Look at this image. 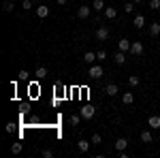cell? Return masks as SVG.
Instances as JSON below:
<instances>
[{
  "instance_id": "1",
  "label": "cell",
  "mask_w": 160,
  "mask_h": 158,
  "mask_svg": "<svg viewBox=\"0 0 160 158\" xmlns=\"http://www.w3.org/2000/svg\"><path fill=\"white\" fill-rule=\"evenodd\" d=\"M102 75H105V71H102V66H100V64H92V66H90V71H88V77H90V79H100Z\"/></svg>"
},
{
  "instance_id": "2",
  "label": "cell",
  "mask_w": 160,
  "mask_h": 158,
  "mask_svg": "<svg viewBox=\"0 0 160 158\" xmlns=\"http://www.w3.org/2000/svg\"><path fill=\"white\" fill-rule=\"evenodd\" d=\"M143 51H145L143 43H141V41H132V45H130V54H132V56H143Z\"/></svg>"
},
{
  "instance_id": "3",
  "label": "cell",
  "mask_w": 160,
  "mask_h": 158,
  "mask_svg": "<svg viewBox=\"0 0 160 158\" xmlns=\"http://www.w3.org/2000/svg\"><path fill=\"white\" fill-rule=\"evenodd\" d=\"M94 113H96V109H94L92 105H83V107H81V118H83V120H92Z\"/></svg>"
},
{
  "instance_id": "4",
  "label": "cell",
  "mask_w": 160,
  "mask_h": 158,
  "mask_svg": "<svg viewBox=\"0 0 160 158\" xmlns=\"http://www.w3.org/2000/svg\"><path fill=\"white\" fill-rule=\"evenodd\" d=\"M107 38H109V28L107 26L96 28V41H107Z\"/></svg>"
},
{
  "instance_id": "5",
  "label": "cell",
  "mask_w": 160,
  "mask_h": 158,
  "mask_svg": "<svg viewBox=\"0 0 160 158\" xmlns=\"http://www.w3.org/2000/svg\"><path fill=\"white\" fill-rule=\"evenodd\" d=\"M90 11H92V7L81 4V7L77 9V17H79V19H88V17H90Z\"/></svg>"
},
{
  "instance_id": "6",
  "label": "cell",
  "mask_w": 160,
  "mask_h": 158,
  "mask_svg": "<svg viewBox=\"0 0 160 158\" xmlns=\"http://www.w3.org/2000/svg\"><path fill=\"white\" fill-rule=\"evenodd\" d=\"M126 147H128V139H124V137L115 139V152H124Z\"/></svg>"
},
{
  "instance_id": "7",
  "label": "cell",
  "mask_w": 160,
  "mask_h": 158,
  "mask_svg": "<svg viewBox=\"0 0 160 158\" xmlns=\"http://www.w3.org/2000/svg\"><path fill=\"white\" fill-rule=\"evenodd\" d=\"M118 92H120V88H118L115 84H107L105 85V94H107V96H115Z\"/></svg>"
},
{
  "instance_id": "8",
  "label": "cell",
  "mask_w": 160,
  "mask_h": 158,
  "mask_svg": "<svg viewBox=\"0 0 160 158\" xmlns=\"http://www.w3.org/2000/svg\"><path fill=\"white\" fill-rule=\"evenodd\" d=\"M47 15H49V7H47V4H41V7H37V17L45 19Z\"/></svg>"
},
{
  "instance_id": "9",
  "label": "cell",
  "mask_w": 160,
  "mask_h": 158,
  "mask_svg": "<svg viewBox=\"0 0 160 158\" xmlns=\"http://www.w3.org/2000/svg\"><path fill=\"white\" fill-rule=\"evenodd\" d=\"M130 45H132V43H130L128 38H120V41H118V49H120V51H130Z\"/></svg>"
},
{
  "instance_id": "10",
  "label": "cell",
  "mask_w": 160,
  "mask_h": 158,
  "mask_svg": "<svg viewBox=\"0 0 160 158\" xmlns=\"http://www.w3.org/2000/svg\"><path fill=\"white\" fill-rule=\"evenodd\" d=\"M148 126L149 128H160V115H149V120H148Z\"/></svg>"
},
{
  "instance_id": "11",
  "label": "cell",
  "mask_w": 160,
  "mask_h": 158,
  "mask_svg": "<svg viewBox=\"0 0 160 158\" xmlns=\"http://www.w3.org/2000/svg\"><path fill=\"white\" fill-rule=\"evenodd\" d=\"M122 103L124 105H132V103H135V92H124L122 94Z\"/></svg>"
},
{
  "instance_id": "12",
  "label": "cell",
  "mask_w": 160,
  "mask_h": 158,
  "mask_svg": "<svg viewBox=\"0 0 160 158\" xmlns=\"http://www.w3.org/2000/svg\"><path fill=\"white\" fill-rule=\"evenodd\" d=\"M90 145H92V141H86V139H79V143H77V147H79L81 154H86L88 150H90Z\"/></svg>"
},
{
  "instance_id": "13",
  "label": "cell",
  "mask_w": 160,
  "mask_h": 158,
  "mask_svg": "<svg viewBox=\"0 0 160 158\" xmlns=\"http://www.w3.org/2000/svg\"><path fill=\"white\" fill-rule=\"evenodd\" d=\"M132 26H135L137 30H141V28L145 26V17H143V15H137L135 19H132Z\"/></svg>"
},
{
  "instance_id": "14",
  "label": "cell",
  "mask_w": 160,
  "mask_h": 158,
  "mask_svg": "<svg viewBox=\"0 0 160 158\" xmlns=\"http://www.w3.org/2000/svg\"><path fill=\"white\" fill-rule=\"evenodd\" d=\"M149 34L152 37H158L160 34V22H152L149 24Z\"/></svg>"
},
{
  "instance_id": "15",
  "label": "cell",
  "mask_w": 160,
  "mask_h": 158,
  "mask_svg": "<svg viewBox=\"0 0 160 158\" xmlns=\"http://www.w3.org/2000/svg\"><path fill=\"white\" fill-rule=\"evenodd\" d=\"M83 62H86V64H94V62H96V54H94V51H86V54H83Z\"/></svg>"
},
{
  "instance_id": "16",
  "label": "cell",
  "mask_w": 160,
  "mask_h": 158,
  "mask_svg": "<svg viewBox=\"0 0 160 158\" xmlns=\"http://www.w3.org/2000/svg\"><path fill=\"white\" fill-rule=\"evenodd\" d=\"M115 15H118L115 7H105V17L107 19H115Z\"/></svg>"
},
{
  "instance_id": "17",
  "label": "cell",
  "mask_w": 160,
  "mask_h": 158,
  "mask_svg": "<svg viewBox=\"0 0 160 158\" xmlns=\"http://www.w3.org/2000/svg\"><path fill=\"white\" fill-rule=\"evenodd\" d=\"M139 84H141V79H139L137 75H130V77H128V85H130V88H137Z\"/></svg>"
},
{
  "instance_id": "18",
  "label": "cell",
  "mask_w": 160,
  "mask_h": 158,
  "mask_svg": "<svg viewBox=\"0 0 160 158\" xmlns=\"http://www.w3.org/2000/svg\"><path fill=\"white\" fill-rule=\"evenodd\" d=\"M152 139H154V137H152L149 130H143V133H141V141H143V143H152Z\"/></svg>"
},
{
  "instance_id": "19",
  "label": "cell",
  "mask_w": 160,
  "mask_h": 158,
  "mask_svg": "<svg viewBox=\"0 0 160 158\" xmlns=\"http://www.w3.org/2000/svg\"><path fill=\"white\" fill-rule=\"evenodd\" d=\"M92 9H94V11H105V2H102V0H94V2H92Z\"/></svg>"
},
{
  "instance_id": "20",
  "label": "cell",
  "mask_w": 160,
  "mask_h": 158,
  "mask_svg": "<svg viewBox=\"0 0 160 158\" xmlns=\"http://www.w3.org/2000/svg\"><path fill=\"white\" fill-rule=\"evenodd\" d=\"M13 9H15V4H13L11 0H7V2L2 4V11H4V13H13Z\"/></svg>"
},
{
  "instance_id": "21",
  "label": "cell",
  "mask_w": 160,
  "mask_h": 158,
  "mask_svg": "<svg viewBox=\"0 0 160 158\" xmlns=\"http://www.w3.org/2000/svg\"><path fill=\"white\" fill-rule=\"evenodd\" d=\"M115 62H118V64H124V62H126V51H118V54H115Z\"/></svg>"
},
{
  "instance_id": "22",
  "label": "cell",
  "mask_w": 160,
  "mask_h": 158,
  "mask_svg": "<svg viewBox=\"0 0 160 158\" xmlns=\"http://www.w3.org/2000/svg\"><path fill=\"white\" fill-rule=\"evenodd\" d=\"M79 122H81V115H77V113L68 118V124H71V126H79Z\"/></svg>"
},
{
  "instance_id": "23",
  "label": "cell",
  "mask_w": 160,
  "mask_h": 158,
  "mask_svg": "<svg viewBox=\"0 0 160 158\" xmlns=\"http://www.w3.org/2000/svg\"><path fill=\"white\" fill-rule=\"evenodd\" d=\"M90 141H92V145H98V143H102V137H100L98 133H94V135H92V139H90Z\"/></svg>"
},
{
  "instance_id": "24",
  "label": "cell",
  "mask_w": 160,
  "mask_h": 158,
  "mask_svg": "<svg viewBox=\"0 0 160 158\" xmlns=\"http://www.w3.org/2000/svg\"><path fill=\"white\" fill-rule=\"evenodd\" d=\"M37 77H38V79L47 77V69H45V66H38V69H37Z\"/></svg>"
},
{
  "instance_id": "25",
  "label": "cell",
  "mask_w": 160,
  "mask_h": 158,
  "mask_svg": "<svg viewBox=\"0 0 160 158\" xmlns=\"http://www.w3.org/2000/svg\"><path fill=\"white\" fill-rule=\"evenodd\" d=\"M149 9H152V11H158L160 9V0H149Z\"/></svg>"
},
{
  "instance_id": "26",
  "label": "cell",
  "mask_w": 160,
  "mask_h": 158,
  "mask_svg": "<svg viewBox=\"0 0 160 158\" xmlns=\"http://www.w3.org/2000/svg\"><path fill=\"white\" fill-rule=\"evenodd\" d=\"M11 152H13V154H19V152H22V143H19V141H17V143H13Z\"/></svg>"
},
{
  "instance_id": "27",
  "label": "cell",
  "mask_w": 160,
  "mask_h": 158,
  "mask_svg": "<svg viewBox=\"0 0 160 158\" xmlns=\"http://www.w3.org/2000/svg\"><path fill=\"white\" fill-rule=\"evenodd\" d=\"M17 77H19V79H22V81H26V79H28V77H30V73H28V71H24V69H22V71H19V73H17Z\"/></svg>"
},
{
  "instance_id": "28",
  "label": "cell",
  "mask_w": 160,
  "mask_h": 158,
  "mask_svg": "<svg viewBox=\"0 0 160 158\" xmlns=\"http://www.w3.org/2000/svg\"><path fill=\"white\" fill-rule=\"evenodd\" d=\"M132 9H135V2H126L124 4V13H132Z\"/></svg>"
},
{
  "instance_id": "29",
  "label": "cell",
  "mask_w": 160,
  "mask_h": 158,
  "mask_svg": "<svg viewBox=\"0 0 160 158\" xmlns=\"http://www.w3.org/2000/svg\"><path fill=\"white\" fill-rule=\"evenodd\" d=\"M105 58H107V51H105V49H100L98 54H96V60H98V62H102Z\"/></svg>"
},
{
  "instance_id": "30",
  "label": "cell",
  "mask_w": 160,
  "mask_h": 158,
  "mask_svg": "<svg viewBox=\"0 0 160 158\" xmlns=\"http://www.w3.org/2000/svg\"><path fill=\"white\" fill-rule=\"evenodd\" d=\"M22 7H24L26 11H30V9H32V7H34V4H32V2H30V0H24V2H22Z\"/></svg>"
},
{
  "instance_id": "31",
  "label": "cell",
  "mask_w": 160,
  "mask_h": 158,
  "mask_svg": "<svg viewBox=\"0 0 160 158\" xmlns=\"http://www.w3.org/2000/svg\"><path fill=\"white\" fill-rule=\"evenodd\" d=\"M43 156H45V158H51V156H53V152H51V150H43Z\"/></svg>"
},
{
  "instance_id": "32",
  "label": "cell",
  "mask_w": 160,
  "mask_h": 158,
  "mask_svg": "<svg viewBox=\"0 0 160 158\" xmlns=\"http://www.w3.org/2000/svg\"><path fill=\"white\" fill-rule=\"evenodd\" d=\"M13 128H15V126H13V122H9V124H7V128H4V130H7V133H13Z\"/></svg>"
},
{
  "instance_id": "33",
  "label": "cell",
  "mask_w": 160,
  "mask_h": 158,
  "mask_svg": "<svg viewBox=\"0 0 160 158\" xmlns=\"http://www.w3.org/2000/svg\"><path fill=\"white\" fill-rule=\"evenodd\" d=\"M58 4H66V0H58Z\"/></svg>"
},
{
  "instance_id": "34",
  "label": "cell",
  "mask_w": 160,
  "mask_h": 158,
  "mask_svg": "<svg viewBox=\"0 0 160 158\" xmlns=\"http://www.w3.org/2000/svg\"><path fill=\"white\" fill-rule=\"evenodd\" d=\"M132 2H135V4H141V2H143V0H132Z\"/></svg>"
}]
</instances>
